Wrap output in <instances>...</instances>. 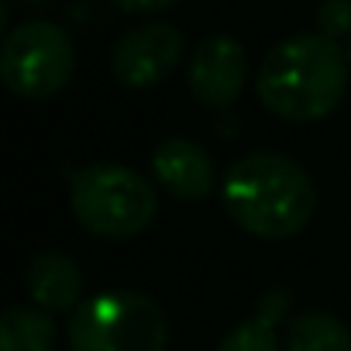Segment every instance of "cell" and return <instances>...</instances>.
Here are the masks:
<instances>
[{
    "instance_id": "12",
    "label": "cell",
    "mask_w": 351,
    "mask_h": 351,
    "mask_svg": "<svg viewBox=\"0 0 351 351\" xmlns=\"http://www.w3.org/2000/svg\"><path fill=\"white\" fill-rule=\"evenodd\" d=\"M217 351H282V348H279V341H276V330H272L269 324H262L258 317H252V320L234 324V327L221 337Z\"/></svg>"
},
{
    "instance_id": "8",
    "label": "cell",
    "mask_w": 351,
    "mask_h": 351,
    "mask_svg": "<svg viewBox=\"0 0 351 351\" xmlns=\"http://www.w3.org/2000/svg\"><path fill=\"white\" fill-rule=\"evenodd\" d=\"M155 186L176 200H207L217 190V165L204 145L193 138H165L152 152Z\"/></svg>"
},
{
    "instance_id": "6",
    "label": "cell",
    "mask_w": 351,
    "mask_h": 351,
    "mask_svg": "<svg viewBox=\"0 0 351 351\" xmlns=\"http://www.w3.org/2000/svg\"><path fill=\"white\" fill-rule=\"evenodd\" d=\"M186 38L169 21H148L124 32L110 49V76L128 90L162 86L183 62Z\"/></svg>"
},
{
    "instance_id": "13",
    "label": "cell",
    "mask_w": 351,
    "mask_h": 351,
    "mask_svg": "<svg viewBox=\"0 0 351 351\" xmlns=\"http://www.w3.org/2000/svg\"><path fill=\"white\" fill-rule=\"evenodd\" d=\"M317 28L330 42L351 35V0H324L317 11Z\"/></svg>"
},
{
    "instance_id": "14",
    "label": "cell",
    "mask_w": 351,
    "mask_h": 351,
    "mask_svg": "<svg viewBox=\"0 0 351 351\" xmlns=\"http://www.w3.org/2000/svg\"><path fill=\"white\" fill-rule=\"evenodd\" d=\"M110 4L131 18H155V14H165L169 8H176L180 0H110Z\"/></svg>"
},
{
    "instance_id": "11",
    "label": "cell",
    "mask_w": 351,
    "mask_h": 351,
    "mask_svg": "<svg viewBox=\"0 0 351 351\" xmlns=\"http://www.w3.org/2000/svg\"><path fill=\"white\" fill-rule=\"evenodd\" d=\"M282 351H351V330L330 310H303L286 320Z\"/></svg>"
},
{
    "instance_id": "3",
    "label": "cell",
    "mask_w": 351,
    "mask_h": 351,
    "mask_svg": "<svg viewBox=\"0 0 351 351\" xmlns=\"http://www.w3.org/2000/svg\"><path fill=\"white\" fill-rule=\"evenodd\" d=\"M76 224L104 241H128L152 228L158 190L124 162H86L69 183Z\"/></svg>"
},
{
    "instance_id": "1",
    "label": "cell",
    "mask_w": 351,
    "mask_h": 351,
    "mask_svg": "<svg viewBox=\"0 0 351 351\" xmlns=\"http://www.w3.org/2000/svg\"><path fill=\"white\" fill-rule=\"evenodd\" d=\"M224 214L258 241L300 234L317 210L313 176L282 152H248L234 158L221 180Z\"/></svg>"
},
{
    "instance_id": "16",
    "label": "cell",
    "mask_w": 351,
    "mask_h": 351,
    "mask_svg": "<svg viewBox=\"0 0 351 351\" xmlns=\"http://www.w3.org/2000/svg\"><path fill=\"white\" fill-rule=\"evenodd\" d=\"M344 52H348V66H351V38H348V49Z\"/></svg>"
},
{
    "instance_id": "9",
    "label": "cell",
    "mask_w": 351,
    "mask_h": 351,
    "mask_svg": "<svg viewBox=\"0 0 351 351\" xmlns=\"http://www.w3.org/2000/svg\"><path fill=\"white\" fill-rule=\"evenodd\" d=\"M28 300L49 313H73L83 303V269L66 252H38L25 265Z\"/></svg>"
},
{
    "instance_id": "15",
    "label": "cell",
    "mask_w": 351,
    "mask_h": 351,
    "mask_svg": "<svg viewBox=\"0 0 351 351\" xmlns=\"http://www.w3.org/2000/svg\"><path fill=\"white\" fill-rule=\"evenodd\" d=\"M286 310H289V296H286V289H272V293H265L262 296V303H258V320L262 324H276V320H282L286 317Z\"/></svg>"
},
{
    "instance_id": "10",
    "label": "cell",
    "mask_w": 351,
    "mask_h": 351,
    "mask_svg": "<svg viewBox=\"0 0 351 351\" xmlns=\"http://www.w3.org/2000/svg\"><path fill=\"white\" fill-rule=\"evenodd\" d=\"M56 313L35 303H14L0 317V351H52Z\"/></svg>"
},
{
    "instance_id": "2",
    "label": "cell",
    "mask_w": 351,
    "mask_h": 351,
    "mask_svg": "<svg viewBox=\"0 0 351 351\" xmlns=\"http://www.w3.org/2000/svg\"><path fill=\"white\" fill-rule=\"evenodd\" d=\"M348 52L317 35H289L276 42L255 69L258 104L293 124L330 117L348 93Z\"/></svg>"
},
{
    "instance_id": "5",
    "label": "cell",
    "mask_w": 351,
    "mask_h": 351,
    "mask_svg": "<svg viewBox=\"0 0 351 351\" xmlns=\"http://www.w3.org/2000/svg\"><path fill=\"white\" fill-rule=\"evenodd\" d=\"M76 73L73 35L56 21H25L8 32L0 49V76L4 86L28 104L52 100L66 90Z\"/></svg>"
},
{
    "instance_id": "7",
    "label": "cell",
    "mask_w": 351,
    "mask_h": 351,
    "mask_svg": "<svg viewBox=\"0 0 351 351\" xmlns=\"http://www.w3.org/2000/svg\"><path fill=\"white\" fill-rule=\"evenodd\" d=\"M248 83V49L234 35H207L193 45L186 62V86L207 110H228L238 104Z\"/></svg>"
},
{
    "instance_id": "4",
    "label": "cell",
    "mask_w": 351,
    "mask_h": 351,
    "mask_svg": "<svg viewBox=\"0 0 351 351\" xmlns=\"http://www.w3.org/2000/svg\"><path fill=\"white\" fill-rule=\"evenodd\" d=\"M66 337L69 351H165L169 317L148 293L104 289L69 313Z\"/></svg>"
}]
</instances>
